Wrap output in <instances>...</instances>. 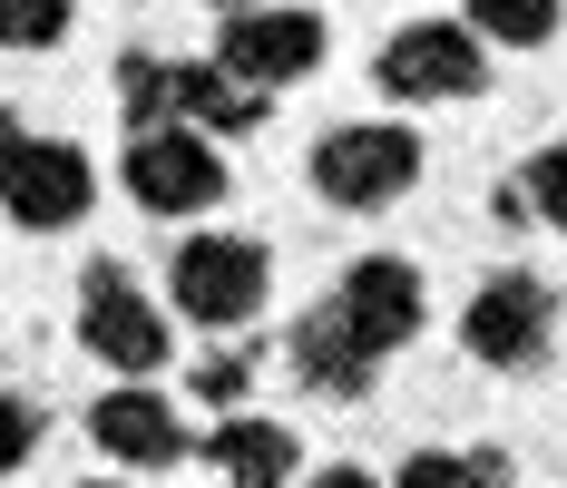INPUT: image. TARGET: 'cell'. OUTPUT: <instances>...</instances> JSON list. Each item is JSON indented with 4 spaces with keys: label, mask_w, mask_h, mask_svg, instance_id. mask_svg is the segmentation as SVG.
Wrapping results in <instances>:
<instances>
[{
    "label": "cell",
    "mask_w": 567,
    "mask_h": 488,
    "mask_svg": "<svg viewBox=\"0 0 567 488\" xmlns=\"http://www.w3.org/2000/svg\"><path fill=\"white\" fill-rule=\"evenodd\" d=\"M421 186V137L392 127V117H352L313 147V196L342 206V216H372V206H401Z\"/></svg>",
    "instance_id": "1"
},
{
    "label": "cell",
    "mask_w": 567,
    "mask_h": 488,
    "mask_svg": "<svg viewBox=\"0 0 567 488\" xmlns=\"http://www.w3.org/2000/svg\"><path fill=\"white\" fill-rule=\"evenodd\" d=\"M265 283H275V273H265V245H255V235H186L176 264H167L176 313L206 323V332L255 323V313H265Z\"/></svg>",
    "instance_id": "2"
},
{
    "label": "cell",
    "mask_w": 567,
    "mask_h": 488,
    "mask_svg": "<svg viewBox=\"0 0 567 488\" xmlns=\"http://www.w3.org/2000/svg\"><path fill=\"white\" fill-rule=\"evenodd\" d=\"M372 79H382L392 98H480V89H489V40H480L470 20H411V30L382 40Z\"/></svg>",
    "instance_id": "3"
},
{
    "label": "cell",
    "mask_w": 567,
    "mask_h": 488,
    "mask_svg": "<svg viewBox=\"0 0 567 488\" xmlns=\"http://www.w3.org/2000/svg\"><path fill=\"white\" fill-rule=\"evenodd\" d=\"M79 342H89L109 372L147 381L157 362H167V313L127 283V264H89L79 273Z\"/></svg>",
    "instance_id": "4"
},
{
    "label": "cell",
    "mask_w": 567,
    "mask_h": 488,
    "mask_svg": "<svg viewBox=\"0 0 567 488\" xmlns=\"http://www.w3.org/2000/svg\"><path fill=\"white\" fill-rule=\"evenodd\" d=\"M127 196L147 216H206L226 196V157L206 147V127H137L127 137Z\"/></svg>",
    "instance_id": "5"
},
{
    "label": "cell",
    "mask_w": 567,
    "mask_h": 488,
    "mask_svg": "<svg viewBox=\"0 0 567 488\" xmlns=\"http://www.w3.org/2000/svg\"><path fill=\"white\" fill-rule=\"evenodd\" d=\"M548 332H558V293H548L538 273H489V283L470 293V313H460V342H470L489 372H528V362L548 352Z\"/></svg>",
    "instance_id": "6"
},
{
    "label": "cell",
    "mask_w": 567,
    "mask_h": 488,
    "mask_svg": "<svg viewBox=\"0 0 567 488\" xmlns=\"http://www.w3.org/2000/svg\"><path fill=\"white\" fill-rule=\"evenodd\" d=\"M89 196H99V176H89V157H79L69 137H20V157L0 166V216L20 225V235L79 225V216H89Z\"/></svg>",
    "instance_id": "7"
},
{
    "label": "cell",
    "mask_w": 567,
    "mask_h": 488,
    "mask_svg": "<svg viewBox=\"0 0 567 488\" xmlns=\"http://www.w3.org/2000/svg\"><path fill=\"white\" fill-rule=\"evenodd\" d=\"M216 59H226L245 89H293V79L323 69V20H313V10H284V0H265V10H226Z\"/></svg>",
    "instance_id": "8"
},
{
    "label": "cell",
    "mask_w": 567,
    "mask_h": 488,
    "mask_svg": "<svg viewBox=\"0 0 567 488\" xmlns=\"http://www.w3.org/2000/svg\"><path fill=\"white\" fill-rule=\"evenodd\" d=\"M333 313L362 332L372 352H401V342L421 332V273L401 264V255H362V264L333 283Z\"/></svg>",
    "instance_id": "9"
},
{
    "label": "cell",
    "mask_w": 567,
    "mask_h": 488,
    "mask_svg": "<svg viewBox=\"0 0 567 488\" xmlns=\"http://www.w3.org/2000/svg\"><path fill=\"white\" fill-rule=\"evenodd\" d=\"M89 439L109 449L117 469H176V459H186V430H176V411L147 381H117L109 401L89 411Z\"/></svg>",
    "instance_id": "10"
},
{
    "label": "cell",
    "mask_w": 567,
    "mask_h": 488,
    "mask_svg": "<svg viewBox=\"0 0 567 488\" xmlns=\"http://www.w3.org/2000/svg\"><path fill=\"white\" fill-rule=\"evenodd\" d=\"M372 362H382V352H372L362 332L342 323L333 303L293 323V372H303V391H323V401H352V391H372Z\"/></svg>",
    "instance_id": "11"
},
{
    "label": "cell",
    "mask_w": 567,
    "mask_h": 488,
    "mask_svg": "<svg viewBox=\"0 0 567 488\" xmlns=\"http://www.w3.org/2000/svg\"><path fill=\"white\" fill-rule=\"evenodd\" d=\"M176 117L206 137H245V127H265V89H245L226 59H206V69H176Z\"/></svg>",
    "instance_id": "12"
},
{
    "label": "cell",
    "mask_w": 567,
    "mask_h": 488,
    "mask_svg": "<svg viewBox=\"0 0 567 488\" xmlns=\"http://www.w3.org/2000/svg\"><path fill=\"white\" fill-rule=\"evenodd\" d=\"M206 459L235 488H284L293 479V430L284 420H226V430H206Z\"/></svg>",
    "instance_id": "13"
},
{
    "label": "cell",
    "mask_w": 567,
    "mask_h": 488,
    "mask_svg": "<svg viewBox=\"0 0 567 488\" xmlns=\"http://www.w3.org/2000/svg\"><path fill=\"white\" fill-rule=\"evenodd\" d=\"M117 108L137 127H176V59H117Z\"/></svg>",
    "instance_id": "14"
},
{
    "label": "cell",
    "mask_w": 567,
    "mask_h": 488,
    "mask_svg": "<svg viewBox=\"0 0 567 488\" xmlns=\"http://www.w3.org/2000/svg\"><path fill=\"white\" fill-rule=\"evenodd\" d=\"M470 30L480 40H509V50H538L558 30V0H470Z\"/></svg>",
    "instance_id": "15"
},
{
    "label": "cell",
    "mask_w": 567,
    "mask_h": 488,
    "mask_svg": "<svg viewBox=\"0 0 567 488\" xmlns=\"http://www.w3.org/2000/svg\"><path fill=\"white\" fill-rule=\"evenodd\" d=\"M392 488H499V449H480V459H460V449H411Z\"/></svg>",
    "instance_id": "16"
},
{
    "label": "cell",
    "mask_w": 567,
    "mask_h": 488,
    "mask_svg": "<svg viewBox=\"0 0 567 488\" xmlns=\"http://www.w3.org/2000/svg\"><path fill=\"white\" fill-rule=\"evenodd\" d=\"M69 40V0H0V50H59Z\"/></svg>",
    "instance_id": "17"
},
{
    "label": "cell",
    "mask_w": 567,
    "mask_h": 488,
    "mask_svg": "<svg viewBox=\"0 0 567 488\" xmlns=\"http://www.w3.org/2000/svg\"><path fill=\"white\" fill-rule=\"evenodd\" d=\"M518 196H528V216H538V225H558V235H567V147H538Z\"/></svg>",
    "instance_id": "18"
},
{
    "label": "cell",
    "mask_w": 567,
    "mask_h": 488,
    "mask_svg": "<svg viewBox=\"0 0 567 488\" xmlns=\"http://www.w3.org/2000/svg\"><path fill=\"white\" fill-rule=\"evenodd\" d=\"M30 449H40V411H30V401H10V391H0V479H10V469H20V459H30Z\"/></svg>",
    "instance_id": "19"
},
{
    "label": "cell",
    "mask_w": 567,
    "mask_h": 488,
    "mask_svg": "<svg viewBox=\"0 0 567 488\" xmlns=\"http://www.w3.org/2000/svg\"><path fill=\"white\" fill-rule=\"evenodd\" d=\"M245 381H255V362H245V352H216V362L196 372V391H206V401H235Z\"/></svg>",
    "instance_id": "20"
},
{
    "label": "cell",
    "mask_w": 567,
    "mask_h": 488,
    "mask_svg": "<svg viewBox=\"0 0 567 488\" xmlns=\"http://www.w3.org/2000/svg\"><path fill=\"white\" fill-rule=\"evenodd\" d=\"M303 488H382V479H372V469H313Z\"/></svg>",
    "instance_id": "21"
},
{
    "label": "cell",
    "mask_w": 567,
    "mask_h": 488,
    "mask_svg": "<svg viewBox=\"0 0 567 488\" xmlns=\"http://www.w3.org/2000/svg\"><path fill=\"white\" fill-rule=\"evenodd\" d=\"M10 157H20V117L0 108V166H10Z\"/></svg>",
    "instance_id": "22"
},
{
    "label": "cell",
    "mask_w": 567,
    "mask_h": 488,
    "mask_svg": "<svg viewBox=\"0 0 567 488\" xmlns=\"http://www.w3.org/2000/svg\"><path fill=\"white\" fill-rule=\"evenodd\" d=\"M216 10H265V0H216Z\"/></svg>",
    "instance_id": "23"
},
{
    "label": "cell",
    "mask_w": 567,
    "mask_h": 488,
    "mask_svg": "<svg viewBox=\"0 0 567 488\" xmlns=\"http://www.w3.org/2000/svg\"><path fill=\"white\" fill-rule=\"evenodd\" d=\"M89 488H109V479H89Z\"/></svg>",
    "instance_id": "24"
}]
</instances>
